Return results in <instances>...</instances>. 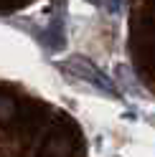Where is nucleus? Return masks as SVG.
<instances>
[{"label": "nucleus", "mask_w": 155, "mask_h": 157, "mask_svg": "<svg viewBox=\"0 0 155 157\" xmlns=\"http://www.w3.org/2000/svg\"><path fill=\"white\" fill-rule=\"evenodd\" d=\"M59 66H61L64 74H69V76H74V78H81V81H89V84L99 86V89L107 91V94H114L112 78H109L107 74H102L99 68L89 61V58H84V56H71V58H66V61H61Z\"/></svg>", "instance_id": "nucleus-1"}, {"label": "nucleus", "mask_w": 155, "mask_h": 157, "mask_svg": "<svg viewBox=\"0 0 155 157\" xmlns=\"http://www.w3.org/2000/svg\"><path fill=\"white\" fill-rule=\"evenodd\" d=\"M13 112H15L13 99H8V96H0V122H3V119H10Z\"/></svg>", "instance_id": "nucleus-2"}]
</instances>
